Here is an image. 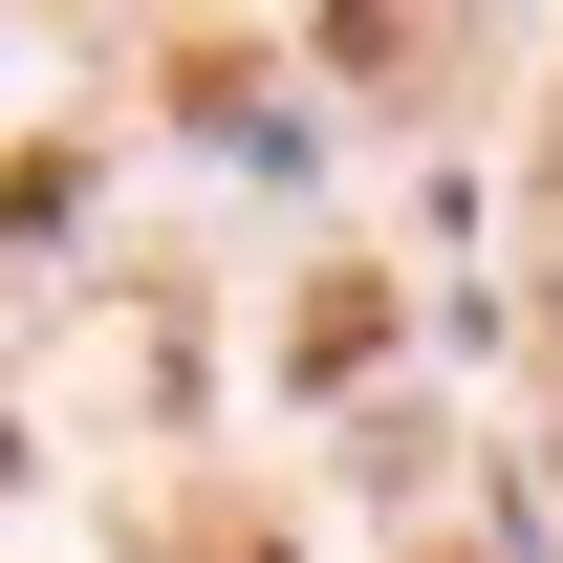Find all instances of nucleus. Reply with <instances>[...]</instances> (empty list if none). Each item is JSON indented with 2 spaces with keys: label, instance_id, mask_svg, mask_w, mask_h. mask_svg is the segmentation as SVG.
Returning <instances> with one entry per match:
<instances>
[{
  "label": "nucleus",
  "instance_id": "obj_1",
  "mask_svg": "<svg viewBox=\"0 0 563 563\" xmlns=\"http://www.w3.org/2000/svg\"><path fill=\"white\" fill-rule=\"evenodd\" d=\"M217 563H261V542H217Z\"/></svg>",
  "mask_w": 563,
  "mask_h": 563
}]
</instances>
